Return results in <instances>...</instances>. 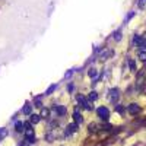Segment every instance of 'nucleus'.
<instances>
[{
	"mask_svg": "<svg viewBox=\"0 0 146 146\" xmlns=\"http://www.w3.org/2000/svg\"><path fill=\"white\" fill-rule=\"evenodd\" d=\"M96 114H98V117L101 120H108V117H110V111H108L107 107H100L96 110Z\"/></svg>",
	"mask_w": 146,
	"mask_h": 146,
	"instance_id": "obj_1",
	"label": "nucleus"
},
{
	"mask_svg": "<svg viewBox=\"0 0 146 146\" xmlns=\"http://www.w3.org/2000/svg\"><path fill=\"white\" fill-rule=\"evenodd\" d=\"M78 102H79L85 110H91V108H92V107H91V102H89L88 100H85L82 95H79V96H78Z\"/></svg>",
	"mask_w": 146,
	"mask_h": 146,
	"instance_id": "obj_2",
	"label": "nucleus"
},
{
	"mask_svg": "<svg viewBox=\"0 0 146 146\" xmlns=\"http://www.w3.org/2000/svg\"><path fill=\"white\" fill-rule=\"evenodd\" d=\"M110 94H111V95H110V101H111L113 104H115V102L118 101V96H120V94H118V89H117V88H114V89H111V91H110Z\"/></svg>",
	"mask_w": 146,
	"mask_h": 146,
	"instance_id": "obj_3",
	"label": "nucleus"
},
{
	"mask_svg": "<svg viewBox=\"0 0 146 146\" xmlns=\"http://www.w3.org/2000/svg\"><path fill=\"white\" fill-rule=\"evenodd\" d=\"M53 111H54L57 115H64V114H66V107H63V105H56V107L53 108Z\"/></svg>",
	"mask_w": 146,
	"mask_h": 146,
	"instance_id": "obj_4",
	"label": "nucleus"
},
{
	"mask_svg": "<svg viewBox=\"0 0 146 146\" xmlns=\"http://www.w3.org/2000/svg\"><path fill=\"white\" fill-rule=\"evenodd\" d=\"M76 130H78V123H72V124H69V126H67V130H66L64 135H66V136H69V135H72V133H75Z\"/></svg>",
	"mask_w": 146,
	"mask_h": 146,
	"instance_id": "obj_5",
	"label": "nucleus"
},
{
	"mask_svg": "<svg viewBox=\"0 0 146 146\" xmlns=\"http://www.w3.org/2000/svg\"><path fill=\"white\" fill-rule=\"evenodd\" d=\"M129 113L130 114H139L140 113V107L137 104H130L129 105Z\"/></svg>",
	"mask_w": 146,
	"mask_h": 146,
	"instance_id": "obj_6",
	"label": "nucleus"
},
{
	"mask_svg": "<svg viewBox=\"0 0 146 146\" xmlns=\"http://www.w3.org/2000/svg\"><path fill=\"white\" fill-rule=\"evenodd\" d=\"M22 113L27 114V115H29V114L32 113V105H31V104H25V107L22 108Z\"/></svg>",
	"mask_w": 146,
	"mask_h": 146,
	"instance_id": "obj_7",
	"label": "nucleus"
},
{
	"mask_svg": "<svg viewBox=\"0 0 146 146\" xmlns=\"http://www.w3.org/2000/svg\"><path fill=\"white\" fill-rule=\"evenodd\" d=\"M73 120H75V123H78V124H80L82 123V115L78 113V111H75V113H73Z\"/></svg>",
	"mask_w": 146,
	"mask_h": 146,
	"instance_id": "obj_8",
	"label": "nucleus"
},
{
	"mask_svg": "<svg viewBox=\"0 0 146 146\" xmlns=\"http://www.w3.org/2000/svg\"><path fill=\"white\" fill-rule=\"evenodd\" d=\"M40 117H41V115H38V114H31V121H32L34 124H35V123H38V121L41 120Z\"/></svg>",
	"mask_w": 146,
	"mask_h": 146,
	"instance_id": "obj_9",
	"label": "nucleus"
},
{
	"mask_svg": "<svg viewBox=\"0 0 146 146\" xmlns=\"http://www.w3.org/2000/svg\"><path fill=\"white\" fill-rule=\"evenodd\" d=\"M15 130H16V131H19V133H21V131H23V124L21 123V121L15 123Z\"/></svg>",
	"mask_w": 146,
	"mask_h": 146,
	"instance_id": "obj_10",
	"label": "nucleus"
},
{
	"mask_svg": "<svg viewBox=\"0 0 146 146\" xmlns=\"http://www.w3.org/2000/svg\"><path fill=\"white\" fill-rule=\"evenodd\" d=\"M113 38H114L115 41H120V40H121V31H120V29L115 31V32L113 34Z\"/></svg>",
	"mask_w": 146,
	"mask_h": 146,
	"instance_id": "obj_11",
	"label": "nucleus"
},
{
	"mask_svg": "<svg viewBox=\"0 0 146 146\" xmlns=\"http://www.w3.org/2000/svg\"><path fill=\"white\" fill-rule=\"evenodd\" d=\"M56 88H57V85H50V86H48V89L45 91V95H50L51 92H54Z\"/></svg>",
	"mask_w": 146,
	"mask_h": 146,
	"instance_id": "obj_12",
	"label": "nucleus"
},
{
	"mask_svg": "<svg viewBox=\"0 0 146 146\" xmlns=\"http://www.w3.org/2000/svg\"><path fill=\"white\" fill-rule=\"evenodd\" d=\"M142 41H143V38H142V36H139V35H135V36H133V42H136L137 45H139Z\"/></svg>",
	"mask_w": 146,
	"mask_h": 146,
	"instance_id": "obj_13",
	"label": "nucleus"
},
{
	"mask_svg": "<svg viewBox=\"0 0 146 146\" xmlns=\"http://www.w3.org/2000/svg\"><path fill=\"white\" fill-rule=\"evenodd\" d=\"M89 100H91V101H95V100H98V94H96L95 91H92V92L89 94Z\"/></svg>",
	"mask_w": 146,
	"mask_h": 146,
	"instance_id": "obj_14",
	"label": "nucleus"
},
{
	"mask_svg": "<svg viewBox=\"0 0 146 146\" xmlns=\"http://www.w3.org/2000/svg\"><path fill=\"white\" fill-rule=\"evenodd\" d=\"M129 66H130V70L131 72H136V64H135L133 60H129Z\"/></svg>",
	"mask_w": 146,
	"mask_h": 146,
	"instance_id": "obj_15",
	"label": "nucleus"
},
{
	"mask_svg": "<svg viewBox=\"0 0 146 146\" xmlns=\"http://www.w3.org/2000/svg\"><path fill=\"white\" fill-rule=\"evenodd\" d=\"M34 102H35V107H40L41 108V96H36V98L34 100Z\"/></svg>",
	"mask_w": 146,
	"mask_h": 146,
	"instance_id": "obj_16",
	"label": "nucleus"
},
{
	"mask_svg": "<svg viewBox=\"0 0 146 146\" xmlns=\"http://www.w3.org/2000/svg\"><path fill=\"white\" fill-rule=\"evenodd\" d=\"M139 58L142 60V62H146V51H140L139 53Z\"/></svg>",
	"mask_w": 146,
	"mask_h": 146,
	"instance_id": "obj_17",
	"label": "nucleus"
},
{
	"mask_svg": "<svg viewBox=\"0 0 146 146\" xmlns=\"http://www.w3.org/2000/svg\"><path fill=\"white\" fill-rule=\"evenodd\" d=\"M137 6H139L140 9H145V6H146V0H139V2H137Z\"/></svg>",
	"mask_w": 146,
	"mask_h": 146,
	"instance_id": "obj_18",
	"label": "nucleus"
},
{
	"mask_svg": "<svg viewBox=\"0 0 146 146\" xmlns=\"http://www.w3.org/2000/svg\"><path fill=\"white\" fill-rule=\"evenodd\" d=\"M135 15H136V12H133V10H131L130 13H129V15L126 16V22H129V21H130V19L133 18V16H135Z\"/></svg>",
	"mask_w": 146,
	"mask_h": 146,
	"instance_id": "obj_19",
	"label": "nucleus"
},
{
	"mask_svg": "<svg viewBox=\"0 0 146 146\" xmlns=\"http://www.w3.org/2000/svg\"><path fill=\"white\" fill-rule=\"evenodd\" d=\"M110 54H111V51H110V50H107V51H104V53L101 54V58H104V60H105V58H107Z\"/></svg>",
	"mask_w": 146,
	"mask_h": 146,
	"instance_id": "obj_20",
	"label": "nucleus"
},
{
	"mask_svg": "<svg viewBox=\"0 0 146 146\" xmlns=\"http://www.w3.org/2000/svg\"><path fill=\"white\" fill-rule=\"evenodd\" d=\"M96 73H98V72H96L95 69H91V70H89V76H91V78H95Z\"/></svg>",
	"mask_w": 146,
	"mask_h": 146,
	"instance_id": "obj_21",
	"label": "nucleus"
},
{
	"mask_svg": "<svg viewBox=\"0 0 146 146\" xmlns=\"http://www.w3.org/2000/svg\"><path fill=\"white\" fill-rule=\"evenodd\" d=\"M73 72H75V70H73V69H72V70H69V72L66 73V75H64V79H69V78H70V76L73 75Z\"/></svg>",
	"mask_w": 146,
	"mask_h": 146,
	"instance_id": "obj_22",
	"label": "nucleus"
},
{
	"mask_svg": "<svg viewBox=\"0 0 146 146\" xmlns=\"http://www.w3.org/2000/svg\"><path fill=\"white\" fill-rule=\"evenodd\" d=\"M117 111H118V113H120L121 115H123V114H124V108H123V107H120V105H118V107H117Z\"/></svg>",
	"mask_w": 146,
	"mask_h": 146,
	"instance_id": "obj_23",
	"label": "nucleus"
},
{
	"mask_svg": "<svg viewBox=\"0 0 146 146\" xmlns=\"http://www.w3.org/2000/svg\"><path fill=\"white\" fill-rule=\"evenodd\" d=\"M73 88H75V86H73V83H69V86H67V91H69V92H73Z\"/></svg>",
	"mask_w": 146,
	"mask_h": 146,
	"instance_id": "obj_24",
	"label": "nucleus"
},
{
	"mask_svg": "<svg viewBox=\"0 0 146 146\" xmlns=\"http://www.w3.org/2000/svg\"><path fill=\"white\" fill-rule=\"evenodd\" d=\"M27 143H28L27 140H22V142H19V145H18V146H28Z\"/></svg>",
	"mask_w": 146,
	"mask_h": 146,
	"instance_id": "obj_25",
	"label": "nucleus"
},
{
	"mask_svg": "<svg viewBox=\"0 0 146 146\" xmlns=\"http://www.w3.org/2000/svg\"><path fill=\"white\" fill-rule=\"evenodd\" d=\"M41 114H42V115H47V114H48V110H45V108H44L42 111H41Z\"/></svg>",
	"mask_w": 146,
	"mask_h": 146,
	"instance_id": "obj_26",
	"label": "nucleus"
}]
</instances>
